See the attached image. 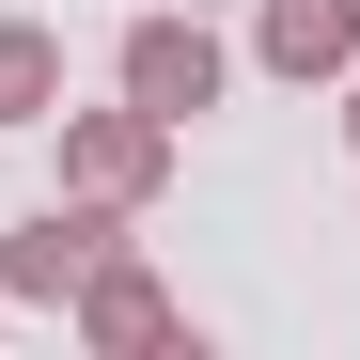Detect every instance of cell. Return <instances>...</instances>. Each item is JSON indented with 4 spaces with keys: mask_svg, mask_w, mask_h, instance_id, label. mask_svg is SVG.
I'll list each match as a JSON object with an SVG mask.
<instances>
[{
    "mask_svg": "<svg viewBox=\"0 0 360 360\" xmlns=\"http://www.w3.org/2000/svg\"><path fill=\"white\" fill-rule=\"evenodd\" d=\"M47 126H63V188H79V204H157L172 157H188V126H157L141 94H110V110H47Z\"/></svg>",
    "mask_w": 360,
    "mask_h": 360,
    "instance_id": "cell-1",
    "label": "cell"
},
{
    "mask_svg": "<svg viewBox=\"0 0 360 360\" xmlns=\"http://www.w3.org/2000/svg\"><path fill=\"white\" fill-rule=\"evenodd\" d=\"M110 251H126V204H47V219H16V235H0V297H16V314H63V297L110 266Z\"/></svg>",
    "mask_w": 360,
    "mask_h": 360,
    "instance_id": "cell-2",
    "label": "cell"
},
{
    "mask_svg": "<svg viewBox=\"0 0 360 360\" xmlns=\"http://www.w3.org/2000/svg\"><path fill=\"white\" fill-rule=\"evenodd\" d=\"M219 79H235V47H219L204 16H141V32H126V63H110V94H141L157 126H204Z\"/></svg>",
    "mask_w": 360,
    "mask_h": 360,
    "instance_id": "cell-3",
    "label": "cell"
},
{
    "mask_svg": "<svg viewBox=\"0 0 360 360\" xmlns=\"http://www.w3.org/2000/svg\"><path fill=\"white\" fill-rule=\"evenodd\" d=\"M63 329H79L94 360H157V345H188V314H172V282H157L141 251H110V266L63 297Z\"/></svg>",
    "mask_w": 360,
    "mask_h": 360,
    "instance_id": "cell-4",
    "label": "cell"
},
{
    "mask_svg": "<svg viewBox=\"0 0 360 360\" xmlns=\"http://www.w3.org/2000/svg\"><path fill=\"white\" fill-rule=\"evenodd\" d=\"M251 63L297 79V94L345 79V63H360V0H266V16H251Z\"/></svg>",
    "mask_w": 360,
    "mask_h": 360,
    "instance_id": "cell-5",
    "label": "cell"
},
{
    "mask_svg": "<svg viewBox=\"0 0 360 360\" xmlns=\"http://www.w3.org/2000/svg\"><path fill=\"white\" fill-rule=\"evenodd\" d=\"M47 110H63V47L32 16H0V126H47Z\"/></svg>",
    "mask_w": 360,
    "mask_h": 360,
    "instance_id": "cell-6",
    "label": "cell"
},
{
    "mask_svg": "<svg viewBox=\"0 0 360 360\" xmlns=\"http://www.w3.org/2000/svg\"><path fill=\"white\" fill-rule=\"evenodd\" d=\"M345 141H360V63H345Z\"/></svg>",
    "mask_w": 360,
    "mask_h": 360,
    "instance_id": "cell-7",
    "label": "cell"
}]
</instances>
